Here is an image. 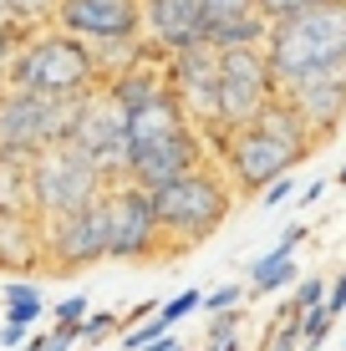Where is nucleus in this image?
Segmentation results:
<instances>
[{
    "instance_id": "obj_1",
    "label": "nucleus",
    "mask_w": 346,
    "mask_h": 351,
    "mask_svg": "<svg viewBox=\"0 0 346 351\" xmlns=\"http://www.w3.org/2000/svg\"><path fill=\"white\" fill-rule=\"evenodd\" d=\"M311 148H316L311 128H306L301 117H295L291 107L275 97V102H270L255 123L230 128V138L219 143L214 163L230 173V184L240 189V193H265L275 178L291 173V168L301 163Z\"/></svg>"
},
{
    "instance_id": "obj_2",
    "label": "nucleus",
    "mask_w": 346,
    "mask_h": 351,
    "mask_svg": "<svg viewBox=\"0 0 346 351\" xmlns=\"http://www.w3.org/2000/svg\"><path fill=\"white\" fill-rule=\"evenodd\" d=\"M153 214H158V229H163V255H184V250L204 245L209 234L224 229V219L234 214V184L209 158L204 168L153 189Z\"/></svg>"
},
{
    "instance_id": "obj_3",
    "label": "nucleus",
    "mask_w": 346,
    "mask_h": 351,
    "mask_svg": "<svg viewBox=\"0 0 346 351\" xmlns=\"http://www.w3.org/2000/svg\"><path fill=\"white\" fill-rule=\"evenodd\" d=\"M265 62L275 82L346 66V0H316V5L275 21L265 36Z\"/></svg>"
},
{
    "instance_id": "obj_4",
    "label": "nucleus",
    "mask_w": 346,
    "mask_h": 351,
    "mask_svg": "<svg viewBox=\"0 0 346 351\" xmlns=\"http://www.w3.org/2000/svg\"><path fill=\"white\" fill-rule=\"evenodd\" d=\"M10 87L77 102V97L102 87V71H97V62H92L87 41L46 26V31H31L26 41H21L16 62H10Z\"/></svg>"
},
{
    "instance_id": "obj_5",
    "label": "nucleus",
    "mask_w": 346,
    "mask_h": 351,
    "mask_svg": "<svg viewBox=\"0 0 346 351\" xmlns=\"http://www.w3.org/2000/svg\"><path fill=\"white\" fill-rule=\"evenodd\" d=\"M107 193V173L77 143H56V148L31 158V209L36 219H62V214L92 209Z\"/></svg>"
},
{
    "instance_id": "obj_6",
    "label": "nucleus",
    "mask_w": 346,
    "mask_h": 351,
    "mask_svg": "<svg viewBox=\"0 0 346 351\" xmlns=\"http://www.w3.org/2000/svg\"><path fill=\"white\" fill-rule=\"evenodd\" d=\"M77 102H82V97H77ZM77 102L5 87V92H0V153L36 158V153L66 143L71 138V123H77Z\"/></svg>"
},
{
    "instance_id": "obj_7",
    "label": "nucleus",
    "mask_w": 346,
    "mask_h": 351,
    "mask_svg": "<svg viewBox=\"0 0 346 351\" xmlns=\"http://www.w3.org/2000/svg\"><path fill=\"white\" fill-rule=\"evenodd\" d=\"M102 209V229H107V260L117 265H143L163 255V229L153 214V193L138 184H107V193L97 199Z\"/></svg>"
},
{
    "instance_id": "obj_8",
    "label": "nucleus",
    "mask_w": 346,
    "mask_h": 351,
    "mask_svg": "<svg viewBox=\"0 0 346 351\" xmlns=\"http://www.w3.org/2000/svg\"><path fill=\"white\" fill-rule=\"evenodd\" d=\"M163 77H169V92L184 107V117L204 132L209 153H219V143L230 138V128L219 123V51L209 41L173 51V56H163Z\"/></svg>"
},
{
    "instance_id": "obj_9",
    "label": "nucleus",
    "mask_w": 346,
    "mask_h": 351,
    "mask_svg": "<svg viewBox=\"0 0 346 351\" xmlns=\"http://www.w3.org/2000/svg\"><path fill=\"white\" fill-rule=\"evenodd\" d=\"M280 97V82L265 62V46H240L219 51V123L245 128Z\"/></svg>"
},
{
    "instance_id": "obj_10",
    "label": "nucleus",
    "mask_w": 346,
    "mask_h": 351,
    "mask_svg": "<svg viewBox=\"0 0 346 351\" xmlns=\"http://www.w3.org/2000/svg\"><path fill=\"white\" fill-rule=\"evenodd\" d=\"M66 143H77V148L102 168L107 184H123L127 178V107L107 87L87 92L77 102V123H71Z\"/></svg>"
},
{
    "instance_id": "obj_11",
    "label": "nucleus",
    "mask_w": 346,
    "mask_h": 351,
    "mask_svg": "<svg viewBox=\"0 0 346 351\" xmlns=\"http://www.w3.org/2000/svg\"><path fill=\"white\" fill-rule=\"evenodd\" d=\"M107 260V229H102V209H77L62 219H41V270L51 275H77Z\"/></svg>"
},
{
    "instance_id": "obj_12",
    "label": "nucleus",
    "mask_w": 346,
    "mask_h": 351,
    "mask_svg": "<svg viewBox=\"0 0 346 351\" xmlns=\"http://www.w3.org/2000/svg\"><path fill=\"white\" fill-rule=\"evenodd\" d=\"M280 102L311 128V138H331L346 123V66H326V71H306V77L280 82Z\"/></svg>"
},
{
    "instance_id": "obj_13",
    "label": "nucleus",
    "mask_w": 346,
    "mask_h": 351,
    "mask_svg": "<svg viewBox=\"0 0 346 351\" xmlns=\"http://www.w3.org/2000/svg\"><path fill=\"white\" fill-rule=\"evenodd\" d=\"M209 158H214V153H209L204 132L184 128V132H173V138H163V143H148V148L127 153V184H138V189L153 193V189L173 184V178L194 173V168H204Z\"/></svg>"
},
{
    "instance_id": "obj_14",
    "label": "nucleus",
    "mask_w": 346,
    "mask_h": 351,
    "mask_svg": "<svg viewBox=\"0 0 346 351\" xmlns=\"http://www.w3.org/2000/svg\"><path fill=\"white\" fill-rule=\"evenodd\" d=\"M56 31L77 36L87 46L143 36V0H62L56 5Z\"/></svg>"
},
{
    "instance_id": "obj_15",
    "label": "nucleus",
    "mask_w": 346,
    "mask_h": 351,
    "mask_svg": "<svg viewBox=\"0 0 346 351\" xmlns=\"http://www.w3.org/2000/svg\"><path fill=\"white\" fill-rule=\"evenodd\" d=\"M143 36L163 56L204 46V0H143Z\"/></svg>"
},
{
    "instance_id": "obj_16",
    "label": "nucleus",
    "mask_w": 346,
    "mask_h": 351,
    "mask_svg": "<svg viewBox=\"0 0 346 351\" xmlns=\"http://www.w3.org/2000/svg\"><path fill=\"white\" fill-rule=\"evenodd\" d=\"M270 21L255 10V0H204V41L214 51H240L265 46Z\"/></svg>"
},
{
    "instance_id": "obj_17",
    "label": "nucleus",
    "mask_w": 346,
    "mask_h": 351,
    "mask_svg": "<svg viewBox=\"0 0 346 351\" xmlns=\"http://www.w3.org/2000/svg\"><path fill=\"white\" fill-rule=\"evenodd\" d=\"M306 239V224H291L285 234L275 239V250H265L255 265H249V295H270V290H285L301 280V270H295V250H301Z\"/></svg>"
},
{
    "instance_id": "obj_18",
    "label": "nucleus",
    "mask_w": 346,
    "mask_h": 351,
    "mask_svg": "<svg viewBox=\"0 0 346 351\" xmlns=\"http://www.w3.org/2000/svg\"><path fill=\"white\" fill-rule=\"evenodd\" d=\"M0 270H41V219L0 214Z\"/></svg>"
},
{
    "instance_id": "obj_19",
    "label": "nucleus",
    "mask_w": 346,
    "mask_h": 351,
    "mask_svg": "<svg viewBox=\"0 0 346 351\" xmlns=\"http://www.w3.org/2000/svg\"><path fill=\"white\" fill-rule=\"evenodd\" d=\"M0 214H36L31 209V158L0 153Z\"/></svg>"
},
{
    "instance_id": "obj_20",
    "label": "nucleus",
    "mask_w": 346,
    "mask_h": 351,
    "mask_svg": "<svg viewBox=\"0 0 346 351\" xmlns=\"http://www.w3.org/2000/svg\"><path fill=\"white\" fill-rule=\"evenodd\" d=\"M56 5H62V0H10V21L26 36L46 31V26H56Z\"/></svg>"
},
{
    "instance_id": "obj_21",
    "label": "nucleus",
    "mask_w": 346,
    "mask_h": 351,
    "mask_svg": "<svg viewBox=\"0 0 346 351\" xmlns=\"http://www.w3.org/2000/svg\"><path fill=\"white\" fill-rule=\"evenodd\" d=\"M92 316V306H87V295H66V300H56L51 306V331H66V336H77L82 341V321Z\"/></svg>"
},
{
    "instance_id": "obj_22",
    "label": "nucleus",
    "mask_w": 346,
    "mask_h": 351,
    "mask_svg": "<svg viewBox=\"0 0 346 351\" xmlns=\"http://www.w3.org/2000/svg\"><path fill=\"white\" fill-rule=\"evenodd\" d=\"M326 275H301V280H295V290L285 300H291L295 311H311V306H326Z\"/></svg>"
},
{
    "instance_id": "obj_23",
    "label": "nucleus",
    "mask_w": 346,
    "mask_h": 351,
    "mask_svg": "<svg viewBox=\"0 0 346 351\" xmlns=\"http://www.w3.org/2000/svg\"><path fill=\"white\" fill-rule=\"evenodd\" d=\"M188 311H204V295H199V290H178L173 300H163V306H158V321H163V326L173 331V326L184 321Z\"/></svg>"
},
{
    "instance_id": "obj_24",
    "label": "nucleus",
    "mask_w": 346,
    "mask_h": 351,
    "mask_svg": "<svg viewBox=\"0 0 346 351\" xmlns=\"http://www.w3.org/2000/svg\"><path fill=\"white\" fill-rule=\"evenodd\" d=\"M112 331H123V316H112V311H92V316L82 321V341L87 346H102Z\"/></svg>"
},
{
    "instance_id": "obj_25",
    "label": "nucleus",
    "mask_w": 346,
    "mask_h": 351,
    "mask_svg": "<svg viewBox=\"0 0 346 351\" xmlns=\"http://www.w3.org/2000/svg\"><path fill=\"white\" fill-rule=\"evenodd\" d=\"M245 295H249V285H219V290H209V295H204V311H209V316H219V311H240L245 306Z\"/></svg>"
},
{
    "instance_id": "obj_26",
    "label": "nucleus",
    "mask_w": 346,
    "mask_h": 351,
    "mask_svg": "<svg viewBox=\"0 0 346 351\" xmlns=\"http://www.w3.org/2000/svg\"><path fill=\"white\" fill-rule=\"evenodd\" d=\"M41 316H46V300H41V295H26V300H5V321H10V326H26V331H31V326L41 321Z\"/></svg>"
},
{
    "instance_id": "obj_27",
    "label": "nucleus",
    "mask_w": 346,
    "mask_h": 351,
    "mask_svg": "<svg viewBox=\"0 0 346 351\" xmlns=\"http://www.w3.org/2000/svg\"><path fill=\"white\" fill-rule=\"evenodd\" d=\"M306 5H316V0H255V10L275 26V21H285V16H295V10H306Z\"/></svg>"
},
{
    "instance_id": "obj_28",
    "label": "nucleus",
    "mask_w": 346,
    "mask_h": 351,
    "mask_svg": "<svg viewBox=\"0 0 346 351\" xmlns=\"http://www.w3.org/2000/svg\"><path fill=\"white\" fill-rule=\"evenodd\" d=\"M21 41H26V31H21V26H0V66H10V62H16Z\"/></svg>"
},
{
    "instance_id": "obj_29",
    "label": "nucleus",
    "mask_w": 346,
    "mask_h": 351,
    "mask_svg": "<svg viewBox=\"0 0 346 351\" xmlns=\"http://www.w3.org/2000/svg\"><path fill=\"white\" fill-rule=\"evenodd\" d=\"M291 193H295V178L285 173V178H275V184H270L265 193H260V204H265V209H280V204L291 199Z\"/></svg>"
},
{
    "instance_id": "obj_30",
    "label": "nucleus",
    "mask_w": 346,
    "mask_h": 351,
    "mask_svg": "<svg viewBox=\"0 0 346 351\" xmlns=\"http://www.w3.org/2000/svg\"><path fill=\"white\" fill-rule=\"evenodd\" d=\"M326 311H331V316H341V311H346V275H336V280H331V290H326Z\"/></svg>"
},
{
    "instance_id": "obj_31",
    "label": "nucleus",
    "mask_w": 346,
    "mask_h": 351,
    "mask_svg": "<svg viewBox=\"0 0 346 351\" xmlns=\"http://www.w3.org/2000/svg\"><path fill=\"white\" fill-rule=\"evenodd\" d=\"M26 336H31V331H26V326H10V321H5V326H0V346H5V351H16V346H26Z\"/></svg>"
},
{
    "instance_id": "obj_32",
    "label": "nucleus",
    "mask_w": 346,
    "mask_h": 351,
    "mask_svg": "<svg viewBox=\"0 0 346 351\" xmlns=\"http://www.w3.org/2000/svg\"><path fill=\"white\" fill-rule=\"evenodd\" d=\"M26 295H41V290H36L31 280H10L5 290H0V300H26Z\"/></svg>"
},
{
    "instance_id": "obj_33",
    "label": "nucleus",
    "mask_w": 346,
    "mask_h": 351,
    "mask_svg": "<svg viewBox=\"0 0 346 351\" xmlns=\"http://www.w3.org/2000/svg\"><path fill=\"white\" fill-rule=\"evenodd\" d=\"M77 346V336H66V331H51V341H46V351H71Z\"/></svg>"
},
{
    "instance_id": "obj_34",
    "label": "nucleus",
    "mask_w": 346,
    "mask_h": 351,
    "mask_svg": "<svg viewBox=\"0 0 346 351\" xmlns=\"http://www.w3.org/2000/svg\"><path fill=\"white\" fill-rule=\"evenodd\" d=\"M46 341H51V331H31L26 346H16V351H46Z\"/></svg>"
},
{
    "instance_id": "obj_35",
    "label": "nucleus",
    "mask_w": 346,
    "mask_h": 351,
    "mask_svg": "<svg viewBox=\"0 0 346 351\" xmlns=\"http://www.w3.org/2000/svg\"><path fill=\"white\" fill-rule=\"evenodd\" d=\"M321 193H326V184H321V178H316V184H306V189H301V204H316Z\"/></svg>"
},
{
    "instance_id": "obj_36",
    "label": "nucleus",
    "mask_w": 346,
    "mask_h": 351,
    "mask_svg": "<svg viewBox=\"0 0 346 351\" xmlns=\"http://www.w3.org/2000/svg\"><path fill=\"white\" fill-rule=\"evenodd\" d=\"M0 26H16V21H10V0H0Z\"/></svg>"
},
{
    "instance_id": "obj_37",
    "label": "nucleus",
    "mask_w": 346,
    "mask_h": 351,
    "mask_svg": "<svg viewBox=\"0 0 346 351\" xmlns=\"http://www.w3.org/2000/svg\"><path fill=\"white\" fill-rule=\"evenodd\" d=\"M10 87V66H0V92H5Z\"/></svg>"
},
{
    "instance_id": "obj_38",
    "label": "nucleus",
    "mask_w": 346,
    "mask_h": 351,
    "mask_svg": "<svg viewBox=\"0 0 346 351\" xmlns=\"http://www.w3.org/2000/svg\"><path fill=\"white\" fill-rule=\"evenodd\" d=\"M336 184H341V189H346V163H341V173H336Z\"/></svg>"
},
{
    "instance_id": "obj_39",
    "label": "nucleus",
    "mask_w": 346,
    "mask_h": 351,
    "mask_svg": "<svg viewBox=\"0 0 346 351\" xmlns=\"http://www.w3.org/2000/svg\"><path fill=\"white\" fill-rule=\"evenodd\" d=\"M173 351H188V346H184V341H178V346H173Z\"/></svg>"
}]
</instances>
